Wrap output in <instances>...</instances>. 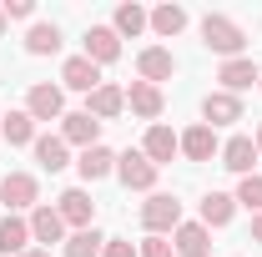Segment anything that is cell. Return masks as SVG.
Wrapping results in <instances>:
<instances>
[{"label": "cell", "mask_w": 262, "mask_h": 257, "mask_svg": "<svg viewBox=\"0 0 262 257\" xmlns=\"http://www.w3.org/2000/svg\"><path fill=\"white\" fill-rule=\"evenodd\" d=\"M101 257H136V242H126V237H106Z\"/></svg>", "instance_id": "obj_32"}, {"label": "cell", "mask_w": 262, "mask_h": 257, "mask_svg": "<svg viewBox=\"0 0 262 257\" xmlns=\"http://www.w3.org/2000/svg\"><path fill=\"white\" fill-rule=\"evenodd\" d=\"M101 247H106V237L96 227H81V232H71L61 242V257H101Z\"/></svg>", "instance_id": "obj_27"}, {"label": "cell", "mask_w": 262, "mask_h": 257, "mask_svg": "<svg viewBox=\"0 0 262 257\" xmlns=\"http://www.w3.org/2000/svg\"><path fill=\"white\" fill-rule=\"evenodd\" d=\"M177 141H182V157H187V161H212V157H222V141H217V131L207 126V121L187 126Z\"/></svg>", "instance_id": "obj_8"}, {"label": "cell", "mask_w": 262, "mask_h": 257, "mask_svg": "<svg viewBox=\"0 0 262 257\" xmlns=\"http://www.w3.org/2000/svg\"><path fill=\"white\" fill-rule=\"evenodd\" d=\"M31 242H46V252H51V242H66V222H61V212L56 207H35L31 212Z\"/></svg>", "instance_id": "obj_15"}, {"label": "cell", "mask_w": 262, "mask_h": 257, "mask_svg": "<svg viewBox=\"0 0 262 257\" xmlns=\"http://www.w3.org/2000/svg\"><path fill=\"white\" fill-rule=\"evenodd\" d=\"M136 76H141L146 86H162V81L177 76V56H171L166 46H146V51L136 56Z\"/></svg>", "instance_id": "obj_7"}, {"label": "cell", "mask_w": 262, "mask_h": 257, "mask_svg": "<svg viewBox=\"0 0 262 257\" xmlns=\"http://www.w3.org/2000/svg\"><path fill=\"white\" fill-rule=\"evenodd\" d=\"M141 152H146V161H151V166H166V161L182 152V141H177V131H171V126H162V121H157V126H146Z\"/></svg>", "instance_id": "obj_13"}, {"label": "cell", "mask_w": 262, "mask_h": 257, "mask_svg": "<svg viewBox=\"0 0 262 257\" xmlns=\"http://www.w3.org/2000/svg\"><path fill=\"white\" fill-rule=\"evenodd\" d=\"M217 81H222V91H247L252 81H257V66L247 61V56H237V61H222V71H217Z\"/></svg>", "instance_id": "obj_22"}, {"label": "cell", "mask_w": 262, "mask_h": 257, "mask_svg": "<svg viewBox=\"0 0 262 257\" xmlns=\"http://www.w3.org/2000/svg\"><path fill=\"white\" fill-rule=\"evenodd\" d=\"M0 10H5V20H31L35 15L31 0H0Z\"/></svg>", "instance_id": "obj_31"}, {"label": "cell", "mask_w": 262, "mask_h": 257, "mask_svg": "<svg viewBox=\"0 0 262 257\" xmlns=\"http://www.w3.org/2000/svg\"><path fill=\"white\" fill-rule=\"evenodd\" d=\"M5 26H10V20H5V10H0V35H5Z\"/></svg>", "instance_id": "obj_36"}, {"label": "cell", "mask_w": 262, "mask_h": 257, "mask_svg": "<svg viewBox=\"0 0 262 257\" xmlns=\"http://www.w3.org/2000/svg\"><path fill=\"white\" fill-rule=\"evenodd\" d=\"M56 212H61V222L66 227H91V217H96V202H91V192L86 187H71V192H61L56 197Z\"/></svg>", "instance_id": "obj_9"}, {"label": "cell", "mask_w": 262, "mask_h": 257, "mask_svg": "<svg viewBox=\"0 0 262 257\" xmlns=\"http://www.w3.org/2000/svg\"><path fill=\"white\" fill-rule=\"evenodd\" d=\"M237 207H247V212H262V177H242L237 182Z\"/></svg>", "instance_id": "obj_29"}, {"label": "cell", "mask_w": 262, "mask_h": 257, "mask_svg": "<svg viewBox=\"0 0 262 257\" xmlns=\"http://www.w3.org/2000/svg\"><path fill=\"white\" fill-rule=\"evenodd\" d=\"M126 106L141 116V121H151L157 126V116H162V86H146V81H131V91H126Z\"/></svg>", "instance_id": "obj_18"}, {"label": "cell", "mask_w": 262, "mask_h": 257, "mask_svg": "<svg viewBox=\"0 0 262 257\" xmlns=\"http://www.w3.org/2000/svg\"><path fill=\"white\" fill-rule=\"evenodd\" d=\"M26 51L31 56H56L61 51V26L56 20H35L31 31H26Z\"/></svg>", "instance_id": "obj_23"}, {"label": "cell", "mask_w": 262, "mask_h": 257, "mask_svg": "<svg viewBox=\"0 0 262 257\" xmlns=\"http://www.w3.org/2000/svg\"><path fill=\"white\" fill-rule=\"evenodd\" d=\"M232 212H237V197H227V192H207V197H202V217H196V222L212 232V227H227Z\"/></svg>", "instance_id": "obj_21"}, {"label": "cell", "mask_w": 262, "mask_h": 257, "mask_svg": "<svg viewBox=\"0 0 262 257\" xmlns=\"http://www.w3.org/2000/svg\"><path fill=\"white\" fill-rule=\"evenodd\" d=\"M151 26V10H141V5H116V15H111V31L121 35V40H136V35Z\"/></svg>", "instance_id": "obj_25"}, {"label": "cell", "mask_w": 262, "mask_h": 257, "mask_svg": "<svg viewBox=\"0 0 262 257\" xmlns=\"http://www.w3.org/2000/svg\"><path fill=\"white\" fill-rule=\"evenodd\" d=\"M26 116H31V121H61V116H66V96H61V86H51V81H35L31 91H26Z\"/></svg>", "instance_id": "obj_4"}, {"label": "cell", "mask_w": 262, "mask_h": 257, "mask_svg": "<svg viewBox=\"0 0 262 257\" xmlns=\"http://www.w3.org/2000/svg\"><path fill=\"white\" fill-rule=\"evenodd\" d=\"M20 257H51V252H46V247H31V252H20Z\"/></svg>", "instance_id": "obj_34"}, {"label": "cell", "mask_w": 262, "mask_h": 257, "mask_svg": "<svg viewBox=\"0 0 262 257\" xmlns=\"http://www.w3.org/2000/svg\"><path fill=\"white\" fill-rule=\"evenodd\" d=\"M252 161H257V141L252 136H227L222 141V166L237 177H252Z\"/></svg>", "instance_id": "obj_14"}, {"label": "cell", "mask_w": 262, "mask_h": 257, "mask_svg": "<svg viewBox=\"0 0 262 257\" xmlns=\"http://www.w3.org/2000/svg\"><path fill=\"white\" fill-rule=\"evenodd\" d=\"M61 141L91 152V146H101V121L91 116V111H66L61 116Z\"/></svg>", "instance_id": "obj_5"}, {"label": "cell", "mask_w": 262, "mask_h": 257, "mask_svg": "<svg viewBox=\"0 0 262 257\" xmlns=\"http://www.w3.org/2000/svg\"><path fill=\"white\" fill-rule=\"evenodd\" d=\"M61 86H66V91H86V96H91V91L101 86V66L86 61V56H66V61H61Z\"/></svg>", "instance_id": "obj_10"}, {"label": "cell", "mask_w": 262, "mask_h": 257, "mask_svg": "<svg viewBox=\"0 0 262 257\" xmlns=\"http://www.w3.org/2000/svg\"><path fill=\"white\" fill-rule=\"evenodd\" d=\"M86 61H96V66H111L116 56H121V35L111 31V26H91L86 31V51H81Z\"/></svg>", "instance_id": "obj_12"}, {"label": "cell", "mask_w": 262, "mask_h": 257, "mask_svg": "<svg viewBox=\"0 0 262 257\" xmlns=\"http://www.w3.org/2000/svg\"><path fill=\"white\" fill-rule=\"evenodd\" d=\"M202 46L207 51H217V56H227V61H237L242 56V46H247V35H242V26L232 20V15H202Z\"/></svg>", "instance_id": "obj_1"}, {"label": "cell", "mask_w": 262, "mask_h": 257, "mask_svg": "<svg viewBox=\"0 0 262 257\" xmlns=\"http://www.w3.org/2000/svg\"><path fill=\"white\" fill-rule=\"evenodd\" d=\"M35 161H40V166H46V172H66V166H71V146H66L61 136H35Z\"/></svg>", "instance_id": "obj_24"}, {"label": "cell", "mask_w": 262, "mask_h": 257, "mask_svg": "<svg viewBox=\"0 0 262 257\" xmlns=\"http://www.w3.org/2000/svg\"><path fill=\"white\" fill-rule=\"evenodd\" d=\"M202 121H207L212 131L242 121V96H232V91H212V96L202 101Z\"/></svg>", "instance_id": "obj_11"}, {"label": "cell", "mask_w": 262, "mask_h": 257, "mask_svg": "<svg viewBox=\"0 0 262 257\" xmlns=\"http://www.w3.org/2000/svg\"><path fill=\"white\" fill-rule=\"evenodd\" d=\"M86 111H91L96 121H111V116H121V111H126V91H121V86H106V81H101L96 91H91V101H86Z\"/></svg>", "instance_id": "obj_19"}, {"label": "cell", "mask_w": 262, "mask_h": 257, "mask_svg": "<svg viewBox=\"0 0 262 257\" xmlns=\"http://www.w3.org/2000/svg\"><path fill=\"white\" fill-rule=\"evenodd\" d=\"M157 172H162V166H151L146 152H121V157H116V177L126 182L131 192H151V187H157Z\"/></svg>", "instance_id": "obj_6"}, {"label": "cell", "mask_w": 262, "mask_h": 257, "mask_svg": "<svg viewBox=\"0 0 262 257\" xmlns=\"http://www.w3.org/2000/svg\"><path fill=\"white\" fill-rule=\"evenodd\" d=\"M20 252H31V222L26 217H0V257H20Z\"/></svg>", "instance_id": "obj_17"}, {"label": "cell", "mask_w": 262, "mask_h": 257, "mask_svg": "<svg viewBox=\"0 0 262 257\" xmlns=\"http://www.w3.org/2000/svg\"><path fill=\"white\" fill-rule=\"evenodd\" d=\"M151 31L166 35V40L182 35V31H187V10H182V5H157V10H151Z\"/></svg>", "instance_id": "obj_28"}, {"label": "cell", "mask_w": 262, "mask_h": 257, "mask_svg": "<svg viewBox=\"0 0 262 257\" xmlns=\"http://www.w3.org/2000/svg\"><path fill=\"white\" fill-rule=\"evenodd\" d=\"M0 136H5V146H35V121L26 111H10V116H0Z\"/></svg>", "instance_id": "obj_26"}, {"label": "cell", "mask_w": 262, "mask_h": 257, "mask_svg": "<svg viewBox=\"0 0 262 257\" xmlns=\"http://www.w3.org/2000/svg\"><path fill=\"white\" fill-rule=\"evenodd\" d=\"M252 242H262V212L252 217Z\"/></svg>", "instance_id": "obj_33"}, {"label": "cell", "mask_w": 262, "mask_h": 257, "mask_svg": "<svg viewBox=\"0 0 262 257\" xmlns=\"http://www.w3.org/2000/svg\"><path fill=\"white\" fill-rule=\"evenodd\" d=\"M257 86H262V66H257Z\"/></svg>", "instance_id": "obj_37"}, {"label": "cell", "mask_w": 262, "mask_h": 257, "mask_svg": "<svg viewBox=\"0 0 262 257\" xmlns=\"http://www.w3.org/2000/svg\"><path fill=\"white\" fill-rule=\"evenodd\" d=\"M76 172H81V182H101V177L116 172V152L111 146H91V152L76 157Z\"/></svg>", "instance_id": "obj_20"}, {"label": "cell", "mask_w": 262, "mask_h": 257, "mask_svg": "<svg viewBox=\"0 0 262 257\" xmlns=\"http://www.w3.org/2000/svg\"><path fill=\"white\" fill-rule=\"evenodd\" d=\"M171 247H177V257H207L212 252V232L202 222H182L171 232Z\"/></svg>", "instance_id": "obj_16"}, {"label": "cell", "mask_w": 262, "mask_h": 257, "mask_svg": "<svg viewBox=\"0 0 262 257\" xmlns=\"http://www.w3.org/2000/svg\"><path fill=\"white\" fill-rule=\"evenodd\" d=\"M141 227L151 232V237H171L177 227H182V202L166 192H151L141 202Z\"/></svg>", "instance_id": "obj_2"}, {"label": "cell", "mask_w": 262, "mask_h": 257, "mask_svg": "<svg viewBox=\"0 0 262 257\" xmlns=\"http://www.w3.org/2000/svg\"><path fill=\"white\" fill-rule=\"evenodd\" d=\"M0 207H10V212H20V207H40V182H35L31 172H5L0 177Z\"/></svg>", "instance_id": "obj_3"}, {"label": "cell", "mask_w": 262, "mask_h": 257, "mask_svg": "<svg viewBox=\"0 0 262 257\" xmlns=\"http://www.w3.org/2000/svg\"><path fill=\"white\" fill-rule=\"evenodd\" d=\"M252 141H257V157H262V121H257V136H252Z\"/></svg>", "instance_id": "obj_35"}, {"label": "cell", "mask_w": 262, "mask_h": 257, "mask_svg": "<svg viewBox=\"0 0 262 257\" xmlns=\"http://www.w3.org/2000/svg\"><path fill=\"white\" fill-rule=\"evenodd\" d=\"M136 257H177V247H171V237H151L146 232V242L136 247Z\"/></svg>", "instance_id": "obj_30"}]
</instances>
